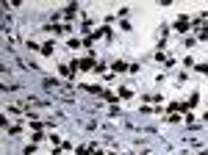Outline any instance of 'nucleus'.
Instances as JSON below:
<instances>
[{"label": "nucleus", "mask_w": 208, "mask_h": 155, "mask_svg": "<svg viewBox=\"0 0 208 155\" xmlns=\"http://www.w3.org/2000/svg\"><path fill=\"white\" fill-rule=\"evenodd\" d=\"M175 28H178V31H189V19H186V17H178Z\"/></svg>", "instance_id": "obj_1"}, {"label": "nucleus", "mask_w": 208, "mask_h": 155, "mask_svg": "<svg viewBox=\"0 0 208 155\" xmlns=\"http://www.w3.org/2000/svg\"><path fill=\"white\" fill-rule=\"evenodd\" d=\"M42 53H44V56H50V53H53V42H47V44H42Z\"/></svg>", "instance_id": "obj_2"}, {"label": "nucleus", "mask_w": 208, "mask_h": 155, "mask_svg": "<svg viewBox=\"0 0 208 155\" xmlns=\"http://www.w3.org/2000/svg\"><path fill=\"white\" fill-rule=\"evenodd\" d=\"M197 72H203V75H208V64H200V67H197Z\"/></svg>", "instance_id": "obj_3"}]
</instances>
